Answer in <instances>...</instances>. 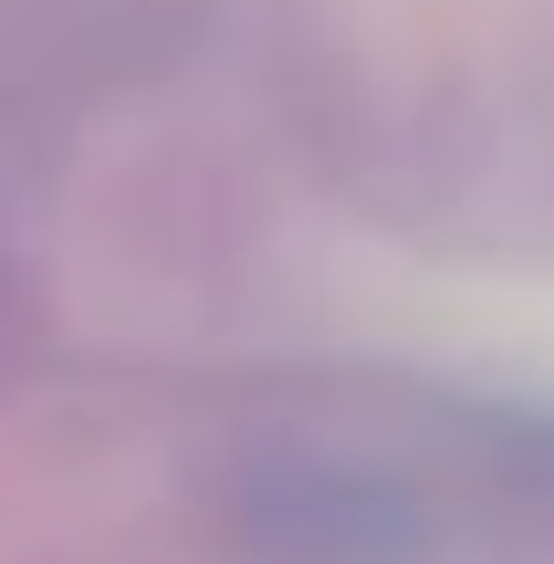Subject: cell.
<instances>
[{
  "mask_svg": "<svg viewBox=\"0 0 554 564\" xmlns=\"http://www.w3.org/2000/svg\"><path fill=\"white\" fill-rule=\"evenodd\" d=\"M230 533L262 564H439V523L398 470L346 449H262L230 470Z\"/></svg>",
  "mask_w": 554,
  "mask_h": 564,
  "instance_id": "6da1fadb",
  "label": "cell"
}]
</instances>
